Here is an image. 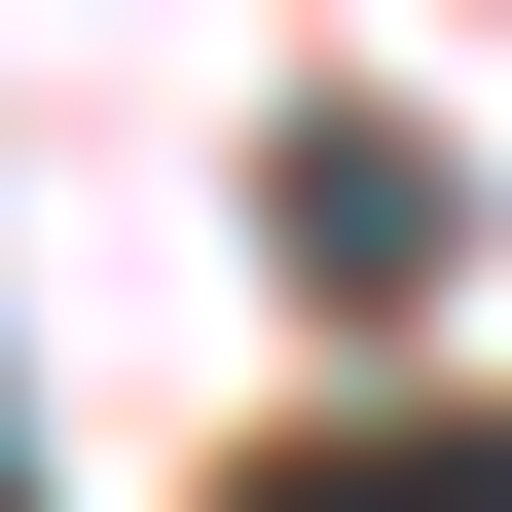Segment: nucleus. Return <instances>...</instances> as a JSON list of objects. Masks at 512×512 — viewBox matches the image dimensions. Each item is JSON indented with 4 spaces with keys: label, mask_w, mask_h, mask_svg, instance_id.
<instances>
[{
    "label": "nucleus",
    "mask_w": 512,
    "mask_h": 512,
    "mask_svg": "<svg viewBox=\"0 0 512 512\" xmlns=\"http://www.w3.org/2000/svg\"><path fill=\"white\" fill-rule=\"evenodd\" d=\"M0 512H37V476H0Z\"/></svg>",
    "instance_id": "obj_1"
}]
</instances>
